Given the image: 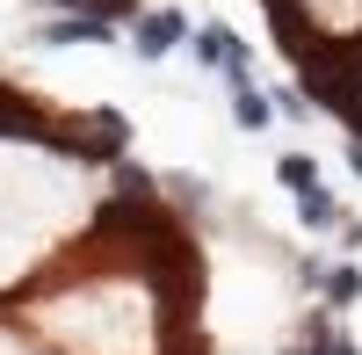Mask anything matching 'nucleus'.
Here are the masks:
<instances>
[{
    "label": "nucleus",
    "instance_id": "7",
    "mask_svg": "<svg viewBox=\"0 0 362 355\" xmlns=\"http://www.w3.org/2000/svg\"><path fill=\"white\" fill-rule=\"evenodd\" d=\"M276 174H283V182H290L297 196H305V189H319V167H312L305 153H283V160H276Z\"/></svg>",
    "mask_w": 362,
    "mask_h": 355
},
{
    "label": "nucleus",
    "instance_id": "8",
    "mask_svg": "<svg viewBox=\"0 0 362 355\" xmlns=\"http://www.w3.org/2000/svg\"><path fill=\"white\" fill-rule=\"evenodd\" d=\"M355 290H362L355 269H334V276H326V298H334V305H355Z\"/></svg>",
    "mask_w": 362,
    "mask_h": 355
},
{
    "label": "nucleus",
    "instance_id": "12",
    "mask_svg": "<svg viewBox=\"0 0 362 355\" xmlns=\"http://www.w3.org/2000/svg\"><path fill=\"white\" fill-rule=\"evenodd\" d=\"M348 160H355V174H362V145H355V153H348Z\"/></svg>",
    "mask_w": 362,
    "mask_h": 355
},
{
    "label": "nucleus",
    "instance_id": "11",
    "mask_svg": "<svg viewBox=\"0 0 362 355\" xmlns=\"http://www.w3.org/2000/svg\"><path fill=\"white\" fill-rule=\"evenodd\" d=\"M334 355H362V348H355V341H334Z\"/></svg>",
    "mask_w": 362,
    "mask_h": 355
},
{
    "label": "nucleus",
    "instance_id": "5",
    "mask_svg": "<svg viewBox=\"0 0 362 355\" xmlns=\"http://www.w3.org/2000/svg\"><path fill=\"white\" fill-rule=\"evenodd\" d=\"M297 218H305V225H341V211H334V196H326V189H305V196H297Z\"/></svg>",
    "mask_w": 362,
    "mask_h": 355
},
{
    "label": "nucleus",
    "instance_id": "10",
    "mask_svg": "<svg viewBox=\"0 0 362 355\" xmlns=\"http://www.w3.org/2000/svg\"><path fill=\"white\" fill-rule=\"evenodd\" d=\"M37 8H87V0H37Z\"/></svg>",
    "mask_w": 362,
    "mask_h": 355
},
{
    "label": "nucleus",
    "instance_id": "13",
    "mask_svg": "<svg viewBox=\"0 0 362 355\" xmlns=\"http://www.w3.org/2000/svg\"><path fill=\"white\" fill-rule=\"evenodd\" d=\"M290 355H305V348H290Z\"/></svg>",
    "mask_w": 362,
    "mask_h": 355
},
{
    "label": "nucleus",
    "instance_id": "6",
    "mask_svg": "<svg viewBox=\"0 0 362 355\" xmlns=\"http://www.w3.org/2000/svg\"><path fill=\"white\" fill-rule=\"evenodd\" d=\"M232 116H239L247 131H268V102L254 95V87H232Z\"/></svg>",
    "mask_w": 362,
    "mask_h": 355
},
{
    "label": "nucleus",
    "instance_id": "1",
    "mask_svg": "<svg viewBox=\"0 0 362 355\" xmlns=\"http://www.w3.org/2000/svg\"><path fill=\"white\" fill-rule=\"evenodd\" d=\"M196 58H203V66H218L232 87H247V58H239V44L225 37V29H203V37H196Z\"/></svg>",
    "mask_w": 362,
    "mask_h": 355
},
{
    "label": "nucleus",
    "instance_id": "9",
    "mask_svg": "<svg viewBox=\"0 0 362 355\" xmlns=\"http://www.w3.org/2000/svg\"><path fill=\"white\" fill-rule=\"evenodd\" d=\"M87 8H102V15H131V0H87Z\"/></svg>",
    "mask_w": 362,
    "mask_h": 355
},
{
    "label": "nucleus",
    "instance_id": "4",
    "mask_svg": "<svg viewBox=\"0 0 362 355\" xmlns=\"http://www.w3.org/2000/svg\"><path fill=\"white\" fill-rule=\"evenodd\" d=\"M44 44H109V15H80V22H51V29H37Z\"/></svg>",
    "mask_w": 362,
    "mask_h": 355
},
{
    "label": "nucleus",
    "instance_id": "2",
    "mask_svg": "<svg viewBox=\"0 0 362 355\" xmlns=\"http://www.w3.org/2000/svg\"><path fill=\"white\" fill-rule=\"evenodd\" d=\"M44 131H51L44 116L29 109V102L15 95V87H0V138H44Z\"/></svg>",
    "mask_w": 362,
    "mask_h": 355
},
{
    "label": "nucleus",
    "instance_id": "3",
    "mask_svg": "<svg viewBox=\"0 0 362 355\" xmlns=\"http://www.w3.org/2000/svg\"><path fill=\"white\" fill-rule=\"evenodd\" d=\"M174 44H181V15H145L138 22V51L145 58H167Z\"/></svg>",
    "mask_w": 362,
    "mask_h": 355
}]
</instances>
